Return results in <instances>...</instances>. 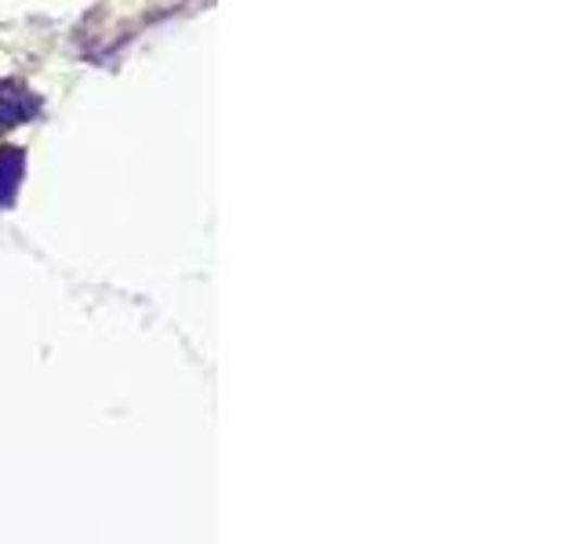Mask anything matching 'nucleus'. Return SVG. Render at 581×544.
Returning <instances> with one entry per match:
<instances>
[{
  "label": "nucleus",
  "mask_w": 581,
  "mask_h": 544,
  "mask_svg": "<svg viewBox=\"0 0 581 544\" xmlns=\"http://www.w3.org/2000/svg\"><path fill=\"white\" fill-rule=\"evenodd\" d=\"M34 113H37V102H34V94H29V91L12 94V84H4V88H0V124H4V127L23 124Z\"/></svg>",
  "instance_id": "obj_2"
},
{
  "label": "nucleus",
  "mask_w": 581,
  "mask_h": 544,
  "mask_svg": "<svg viewBox=\"0 0 581 544\" xmlns=\"http://www.w3.org/2000/svg\"><path fill=\"white\" fill-rule=\"evenodd\" d=\"M26 175V153L23 149H0V207H12L15 193Z\"/></svg>",
  "instance_id": "obj_1"
}]
</instances>
